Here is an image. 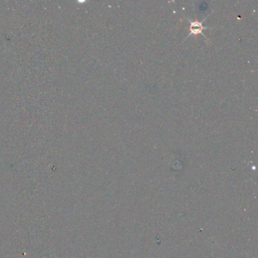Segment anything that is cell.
Returning a JSON list of instances; mask_svg holds the SVG:
<instances>
[{
  "label": "cell",
  "instance_id": "obj_1",
  "mask_svg": "<svg viewBox=\"0 0 258 258\" xmlns=\"http://www.w3.org/2000/svg\"><path fill=\"white\" fill-rule=\"evenodd\" d=\"M191 23V27H190V34L193 33V34H196V33H202V30L204 29H205L206 27H204L203 25H202V22H198V21H195V22H190Z\"/></svg>",
  "mask_w": 258,
  "mask_h": 258
}]
</instances>
